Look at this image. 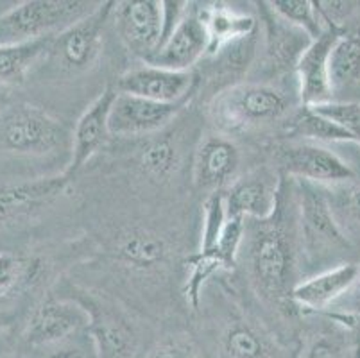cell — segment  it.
I'll use <instances>...</instances> for the list:
<instances>
[{"label":"cell","instance_id":"8d00e7d4","mask_svg":"<svg viewBox=\"0 0 360 358\" xmlns=\"http://www.w3.org/2000/svg\"><path fill=\"white\" fill-rule=\"evenodd\" d=\"M6 101H8V98H6V94H4V91H2V88H0V111L4 110Z\"/></svg>","mask_w":360,"mask_h":358},{"label":"cell","instance_id":"7a4b0ae2","mask_svg":"<svg viewBox=\"0 0 360 358\" xmlns=\"http://www.w3.org/2000/svg\"><path fill=\"white\" fill-rule=\"evenodd\" d=\"M99 4L77 0H27L0 15V47L54 38L94 13Z\"/></svg>","mask_w":360,"mask_h":358},{"label":"cell","instance_id":"4dcf8cb0","mask_svg":"<svg viewBox=\"0 0 360 358\" xmlns=\"http://www.w3.org/2000/svg\"><path fill=\"white\" fill-rule=\"evenodd\" d=\"M317 113L326 117L332 122L345 127L360 146V104L359 103H326L314 106Z\"/></svg>","mask_w":360,"mask_h":358},{"label":"cell","instance_id":"83f0119b","mask_svg":"<svg viewBox=\"0 0 360 358\" xmlns=\"http://www.w3.org/2000/svg\"><path fill=\"white\" fill-rule=\"evenodd\" d=\"M267 4L280 18L289 22L300 31L307 32L312 39L319 38L325 32L326 25L323 22L319 8H317V2H310V0H273Z\"/></svg>","mask_w":360,"mask_h":358},{"label":"cell","instance_id":"ffe728a7","mask_svg":"<svg viewBox=\"0 0 360 358\" xmlns=\"http://www.w3.org/2000/svg\"><path fill=\"white\" fill-rule=\"evenodd\" d=\"M332 103L360 104V34H342L333 44L328 59Z\"/></svg>","mask_w":360,"mask_h":358},{"label":"cell","instance_id":"4fadbf2b","mask_svg":"<svg viewBox=\"0 0 360 358\" xmlns=\"http://www.w3.org/2000/svg\"><path fill=\"white\" fill-rule=\"evenodd\" d=\"M342 34L339 27L326 25L325 32L319 38L312 39L296 65L297 87L303 106H319L332 103V91L328 81V59L333 44Z\"/></svg>","mask_w":360,"mask_h":358},{"label":"cell","instance_id":"d4e9b609","mask_svg":"<svg viewBox=\"0 0 360 358\" xmlns=\"http://www.w3.org/2000/svg\"><path fill=\"white\" fill-rule=\"evenodd\" d=\"M289 136L303 138V142H353L352 134L340 127L339 124L332 122L326 117L317 113L316 110L309 106H303V110L297 111L290 118L289 127H287Z\"/></svg>","mask_w":360,"mask_h":358},{"label":"cell","instance_id":"f1b7e54d","mask_svg":"<svg viewBox=\"0 0 360 358\" xmlns=\"http://www.w3.org/2000/svg\"><path fill=\"white\" fill-rule=\"evenodd\" d=\"M38 274L40 264L36 260L13 252H0V301L36 281Z\"/></svg>","mask_w":360,"mask_h":358},{"label":"cell","instance_id":"2e32d148","mask_svg":"<svg viewBox=\"0 0 360 358\" xmlns=\"http://www.w3.org/2000/svg\"><path fill=\"white\" fill-rule=\"evenodd\" d=\"M206 54H208V34L205 25L198 11L188 9L172 36L143 63L167 70L188 72Z\"/></svg>","mask_w":360,"mask_h":358},{"label":"cell","instance_id":"9a60e30c","mask_svg":"<svg viewBox=\"0 0 360 358\" xmlns=\"http://www.w3.org/2000/svg\"><path fill=\"white\" fill-rule=\"evenodd\" d=\"M70 183V177L61 174L0 186V228L40 212L63 196Z\"/></svg>","mask_w":360,"mask_h":358},{"label":"cell","instance_id":"f35d334b","mask_svg":"<svg viewBox=\"0 0 360 358\" xmlns=\"http://www.w3.org/2000/svg\"><path fill=\"white\" fill-rule=\"evenodd\" d=\"M0 324H2V319H0Z\"/></svg>","mask_w":360,"mask_h":358},{"label":"cell","instance_id":"7402d4cb","mask_svg":"<svg viewBox=\"0 0 360 358\" xmlns=\"http://www.w3.org/2000/svg\"><path fill=\"white\" fill-rule=\"evenodd\" d=\"M262 8H264L262 13L267 29V56L271 63L280 70H296L297 61L312 44V38L280 18L267 2H264Z\"/></svg>","mask_w":360,"mask_h":358},{"label":"cell","instance_id":"d6986e66","mask_svg":"<svg viewBox=\"0 0 360 358\" xmlns=\"http://www.w3.org/2000/svg\"><path fill=\"white\" fill-rule=\"evenodd\" d=\"M90 315L86 331L91 337L96 358H133L136 350L135 331L113 312L91 300H77Z\"/></svg>","mask_w":360,"mask_h":358},{"label":"cell","instance_id":"44dd1931","mask_svg":"<svg viewBox=\"0 0 360 358\" xmlns=\"http://www.w3.org/2000/svg\"><path fill=\"white\" fill-rule=\"evenodd\" d=\"M208 34V54L215 56L228 45L245 41L257 31V18L226 4H210L198 9Z\"/></svg>","mask_w":360,"mask_h":358},{"label":"cell","instance_id":"ac0fdd59","mask_svg":"<svg viewBox=\"0 0 360 358\" xmlns=\"http://www.w3.org/2000/svg\"><path fill=\"white\" fill-rule=\"evenodd\" d=\"M240 162L237 146L221 134H208L201 140L194 158V183L208 193L222 192L235 176Z\"/></svg>","mask_w":360,"mask_h":358},{"label":"cell","instance_id":"d590c367","mask_svg":"<svg viewBox=\"0 0 360 358\" xmlns=\"http://www.w3.org/2000/svg\"><path fill=\"white\" fill-rule=\"evenodd\" d=\"M44 358H88L86 351L74 344H67V340L61 344H56L52 351H49Z\"/></svg>","mask_w":360,"mask_h":358},{"label":"cell","instance_id":"9c48e42d","mask_svg":"<svg viewBox=\"0 0 360 358\" xmlns=\"http://www.w3.org/2000/svg\"><path fill=\"white\" fill-rule=\"evenodd\" d=\"M195 84L198 79L192 70L176 72L146 65L126 72L117 83V91L155 103L183 104L188 103Z\"/></svg>","mask_w":360,"mask_h":358},{"label":"cell","instance_id":"74e56055","mask_svg":"<svg viewBox=\"0 0 360 358\" xmlns=\"http://www.w3.org/2000/svg\"><path fill=\"white\" fill-rule=\"evenodd\" d=\"M2 358H20V357H15V354H8V357H2Z\"/></svg>","mask_w":360,"mask_h":358},{"label":"cell","instance_id":"52a82bcc","mask_svg":"<svg viewBox=\"0 0 360 358\" xmlns=\"http://www.w3.org/2000/svg\"><path fill=\"white\" fill-rule=\"evenodd\" d=\"M278 162L287 176L314 185H345L355 181V170L340 156L314 142H294L281 146Z\"/></svg>","mask_w":360,"mask_h":358},{"label":"cell","instance_id":"3957f363","mask_svg":"<svg viewBox=\"0 0 360 358\" xmlns=\"http://www.w3.org/2000/svg\"><path fill=\"white\" fill-rule=\"evenodd\" d=\"M297 238L307 264L321 265L349 249V241L319 185L296 181Z\"/></svg>","mask_w":360,"mask_h":358},{"label":"cell","instance_id":"5bb4252c","mask_svg":"<svg viewBox=\"0 0 360 358\" xmlns=\"http://www.w3.org/2000/svg\"><path fill=\"white\" fill-rule=\"evenodd\" d=\"M281 183L265 170L240 177L224 193L228 217L267 221L274 215L280 203Z\"/></svg>","mask_w":360,"mask_h":358},{"label":"cell","instance_id":"836d02e7","mask_svg":"<svg viewBox=\"0 0 360 358\" xmlns=\"http://www.w3.org/2000/svg\"><path fill=\"white\" fill-rule=\"evenodd\" d=\"M186 13H188V4L181 2V0L162 2V41H160V47L172 36V32L176 31L179 22L185 18Z\"/></svg>","mask_w":360,"mask_h":358},{"label":"cell","instance_id":"f546056e","mask_svg":"<svg viewBox=\"0 0 360 358\" xmlns=\"http://www.w3.org/2000/svg\"><path fill=\"white\" fill-rule=\"evenodd\" d=\"M226 222H228V212H226L224 192L208 193L205 210H202V231L199 249L214 248L224 231Z\"/></svg>","mask_w":360,"mask_h":358},{"label":"cell","instance_id":"e575fe53","mask_svg":"<svg viewBox=\"0 0 360 358\" xmlns=\"http://www.w3.org/2000/svg\"><path fill=\"white\" fill-rule=\"evenodd\" d=\"M146 358H199L192 343L185 339H170L158 344Z\"/></svg>","mask_w":360,"mask_h":358},{"label":"cell","instance_id":"7c38bea8","mask_svg":"<svg viewBox=\"0 0 360 358\" xmlns=\"http://www.w3.org/2000/svg\"><path fill=\"white\" fill-rule=\"evenodd\" d=\"M117 88H104L103 94L84 110L72 136V160L65 170V176L74 179L91 158L99 153L101 147L108 142L110 134V113L117 98Z\"/></svg>","mask_w":360,"mask_h":358},{"label":"cell","instance_id":"d6a6232c","mask_svg":"<svg viewBox=\"0 0 360 358\" xmlns=\"http://www.w3.org/2000/svg\"><path fill=\"white\" fill-rule=\"evenodd\" d=\"M339 186L337 196V210L339 215L345 217L352 224L360 226V183H345Z\"/></svg>","mask_w":360,"mask_h":358},{"label":"cell","instance_id":"5b68a950","mask_svg":"<svg viewBox=\"0 0 360 358\" xmlns=\"http://www.w3.org/2000/svg\"><path fill=\"white\" fill-rule=\"evenodd\" d=\"M67 127L41 108L16 106L0 118V151L45 156L67 143Z\"/></svg>","mask_w":360,"mask_h":358},{"label":"cell","instance_id":"4316f807","mask_svg":"<svg viewBox=\"0 0 360 358\" xmlns=\"http://www.w3.org/2000/svg\"><path fill=\"white\" fill-rule=\"evenodd\" d=\"M181 163L179 149L170 138H156L150 140L139 156V165L142 172L150 179L165 181L176 174Z\"/></svg>","mask_w":360,"mask_h":358},{"label":"cell","instance_id":"30bf717a","mask_svg":"<svg viewBox=\"0 0 360 358\" xmlns=\"http://www.w3.org/2000/svg\"><path fill=\"white\" fill-rule=\"evenodd\" d=\"M185 106L186 103L163 104L119 91L110 113V134L124 138L153 134L169 126Z\"/></svg>","mask_w":360,"mask_h":358},{"label":"cell","instance_id":"277c9868","mask_svg":"<svg viewBox=\"0 0 360 358\" xmlns=\"http://www.w3.org/2000/svg\"><path fill=\"white\" fill-rule=\"evenodd\" d=\"M289 108L287 95L271 84L238 83L215 95L210 115L221 129L242 131L280 120Z\"/></svg>","mask_w":360,"mask_h":358},{"label":"cell","instance_id":"603a6c76","mask_svg":"<svg viewBox=\"0 0 360 358\" xmlns=\"http://www.w3.org/2000/svg\"><path fill=\"white\" fill-rule=\"evenodd\" d=\"M117 255L124 264L136 269H153L167 260L169 245L162 235L150 229H129L119 238Z\"/></svg>","mask_w":360,"mask_h":358},{"label":"cell","instance_id":"1f68e13d","mask_svg":"<svg viewBox=\"0 0 360 358\" xmlns=\"http://www.w3.org/2000/svg\"><path fill=\"white\" fill-rule=\"evenodd\" d=\"M348 354L355 358V353L349 351L348 344L340 335L321 331L310 337V340L303 347L301 358H348Z\"/></svg>","mask_w":360,"mask_h":358},{"label":"cell","instance_id":"e0dca14e","mask_svg":"<svg viewBox=\"0 0 360 358\" xmlns=\"http://www.w3.org/2000/svg\"><path fill=\"white\" fill-rule=\"evenodd\" d=\"M359 276L360 267L356 264H340L325 269L307 280L297 281L290 292V300L300 310L317 314L340 300L356 283Z\"/></svg>","mask_w":360,"mask_h":358},{"label":"cell","instance_id":"ba28073f","mask_svg":"<svg viewBox=\"0 0 360 358\" xmlns=\"http://www.w3.org/2000/svg\"><path fill=\"white\" fill-rule=\"evenodd\" d=\"M88 324L90 315L77 300H45L31 312L24 335L32 346H56Z\"/></svg>","mask_w":360,"mask_h":358},{"label":"cell","instance_id":"6da1fadb","mask_svg":"<svg viewBox=\"0 0 360 358\" xmlns=\"http://www.w3.org/2000/svg\"><path fill=\"white\" fill-rule=\"evenodd\" d=\"M248 264L251 278L262 294L281 303L290 300L296 285V244L292 229L285 224L283 188L274 215L267 221H257L248 241Z\"/></svg>","mask_w":360,"mask_h":358},{"label":"cell","instance_id":"8992f818","mask_svg":"<svg viewBox=\"0 0 360 358\" xmlns=\"http://www.w3.org/2000/svg\"><path fill=\"white\" fill-rule=\"evenodd\" d=\"M117 2H104L94 13L75 22L63 32L51 39L49 58L68 74L86 72L101 56L104 41V27Z\"/></svg>","mask_w":360,"mask_h":358},{"label":"cell","instance_id":"8fae6325","mask_svg":"<svg viewBox=\"0 0 360 358\" xmlns=\"http://www.w3.org/2000/svg\"><path fill=\"white\" fill-rule=\"evenodd\" d=\"M113 13L126 47L142 61H147L162 41V2L127 0L117 4Z\"/></svg>","mask_w":360,"mask_h":358},{"label":"cell","instance_id":"cb8c5ba5","mask_svg":"<svg viewBox=\"0 0 360 358\" xmlns=\"http://www.w3.org/2000/svg\"><path fill=\"white\" fill-rule=\"evenodd\" d=\"M51 39L16 47H0V84H22L31 68L49 54Z\"/></svg>","mask_w":360,"mask_h":358},{"label":"cell","instance_id":"484cf974","mask_svg":"<svg viewBox=\"0 0 360 358\" xmlns=\"http://www.w3.org/2000/svg\"><path fill=\"white\" fill-rule=\"evenodd\" d=\"M224 358H269L271 347L264 335L244 321L231 323L221 337Z\"/></svg>","mask_w":360,"mask_h":358}]
</instances>
